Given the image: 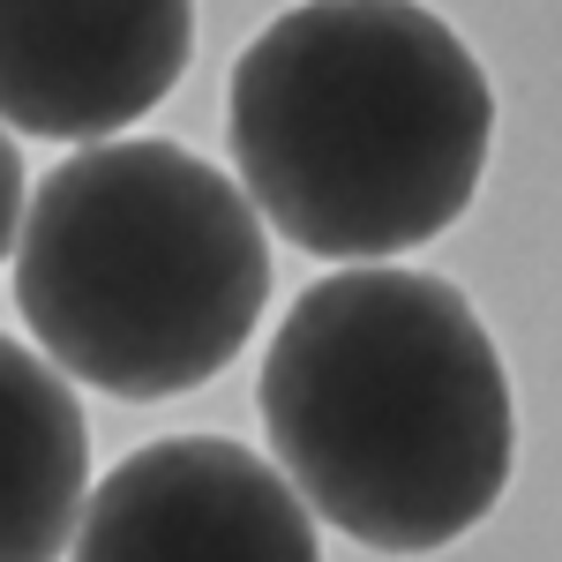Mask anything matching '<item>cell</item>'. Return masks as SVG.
I'll return each mask as SVG.
<instances>
[{
  "mask_svg": "<svg viewBox=\"0 0 562 562\" xmlns=\"http://www.w3.org/2000/svg\"><path fill=\"white\" fill-rule=\"evenodd\" d=\"M256 397L285 480L368 555H435L510 487V375L450 278L352 262L307 285Z\"/></svg>",
  "mask_w": 562,
  "mask_h": 562,
  "instance_id": "obj_1",
  "label": "cell"
},
{
  "mask_svg": "<svg viewBox=\"0 0 562 562\" xmlns=\"http://www.w3.org/2000/svg\"><path fill=\"white\" fill-rule=\"evenodd\" d=\"M225 143L293 248L383 262L428 248L480 195L495 90L420 0H301L233 60Z\"/></svg>",
  "mask_w": 562,
  "mask_h": 562,
  "instance_id": "obj_2",
  "label": "cell"
},
{
  "mask_svg": "<svg viewBox=\"0 0 562 562\" xmlns=\"http://www.w3.org/2000/svg\"><path fill=\"white\" fill-rule=\"evenodd\" d=\"M15 307L68 383L128 405L188 397L270 307L262 211L166 135H98L23 203Z\"/></svg>",
  "mask_w": 562,
  "mask_h": 562,
  "instance_id": "obj_3",
  "label": "cell"
},
{
  "mask_svg": "<svg viewBox=\"0 0 562 562\" xmlns=\"http://www.w3.org/2000/svg\"><path fill=\"white\" fill-rule=\"evenodd\" d=\"M315 510L278 458L233 435H158L83 495L90 562H315Z\"/></svg>",
  "mask_w": 562,
  "mask_h": 562,
  "instance_id": "obj_4",
  "label": "cell"
},
{
  "mask_svg": "<svg viewBox=\"0 0 562 562\" xmlns=\"http://www.w3.org/2000/svg\"><path fill=\"white\" fill-rule=\"evenodd\" d=\"M188 60L195 0H0V121L15 135H121Z\"/></svg>",
  "mask_w": 562,
  "mask_h": 562,
  "instance_id": "obj_5",
  "label": "cell"
},
{
  "mask_svg": "<svg viewBox=\"0 0 562 562\" xmlns=\"http://www.w3.org/2000/svg\"><path fill=\"white\" fill-rule=\"evenodd\" d=\"M90 495V420L45 352L0 338V562H45L76 540Z\"/></svg>",
  "mask_w": 562,
  "mask_h": 562,
  "instance_id": "obj_6",
  "label": "cell"
},
{
  "mask_svg": "<svg viewBox=\"0 0 562 562\" xmlns=\"http://www.w3.org/2000/svg\"><path fill=\"white\" fill-rule=\"evenodd\" d=\"M23 203H31V188H23V158H15V143H8V121H0V262L15 256Z\"/></svg>",
  "mask_w": 562,
  "mask_h": 562,
  "instance_id": "obj_7",
  "label": "cell"
}]
</instances>
